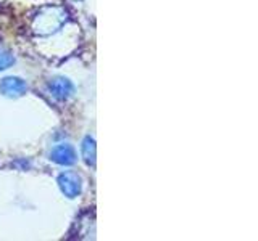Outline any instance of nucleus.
<instances>
[{
  "instance_id": "20e7f679",
  "label": "nucleus",
  "mask_w": 258,
  "mask_h": 241,
  "mask_svg": "<svg viewBox=\"0 0 258 241\" xmlns=\"http://www.w3.org/2000/svg\"><path fill=\"white\" fill-rule=\"evenodd\" d=\"M26 90L28 85L20 77H5L0 82V92L5 96H10V98H18V96L26 93Z\"/></svg>"
},
{
  "instance_id": "0eeeda50",
  "label": "nucleus",
  "mask_w": 258,
  "mask_h": 241,
  "mask_svg": "<svg viewBox=\"0 0 258 241\" xmlns=\"http://www.w3.org/2000/svg\"><path fill=\"white\" fill-rule=\"evenodd\" d=\"M13 63H15V56L12 53H7V52L0 53V71L10 68Z\"/></svg>"
},
{
  "instance_id": "7ed1b4c3",
  "label": "nucleus",
  "mask_w": 258,
  "mask_h": 241,
  "mask_svg": "<svg viewBox=\"0 0 258 241\" xmlns=\"http://www.w3.org/2000/svg\"><path fill=\"white\" fill-rule=\"evenodd\" d=\"M50 159L56 164L61 166H71L76 163V150L70 143H60L52 150Z\"/></svg>"
},
{
  "instance_id": "f257e3e1",
  "label": "nucleus",
  "mask_w": 258,
  "mask_h": 241,
  "mask_svg": "<svg viewBox=\"0 0 258 241\" xmlns=\"http://www.w3.org/2000/svg\"><path fill=\"white\" fill-rule=\"evenodd\" d=\"M39 20H45L40 21V23H34V29L37 34L40 36H45V34H50V32L56 31L61 24L67 20V13H64L61 8H45L44 12H40L37 15Z\"/></svg>"
},
{
  "instance_id": "f03ea898",
  "label": "nucleus",
  "mask_w": 258,
  "mask_h": 241,
  "mask_svg": "<svg viewBox=\"0 0 258 241\" xmlns=\"http://www.w3.org/2000/svg\"><path fill=\"white\" fill-rule=\"evenodd\" d=\"M58 187L64 196L76 198L81 190H83V180H81V177L76 172L67 171L58 175Z\"/></svg>"
},
{
  "instance_id": "39448f33",
  "label": "nucleus",
  "mask_w": 258,
  "mask_h": 241,
  "mask_svg": "<svg viewBox=\"0 0 258 241\" xmlns=\"http://www.w3.org/2000/svg\"><path fill=\"white\" fill-rule=\"evenodd\" d=\"M48 88H50L52 95L58 100H67L75 93V85L70 79L67 77H55L50 84H48Z\"/></svg>"
},
{
  "instance_id": "423d86ee",
  "label": "nucleus",
  "mask_w": 258,
  "mask_h": 241,
  "mask_svg": "<svg viewBox=\"0 0 258 241\" xmlns=\"http://www.w3.org/2000/svg\"><path fill=\"white\" fill-rule=\"evenodd\" d=\"M81 153H83V158L89 166L95 164V155H97V148H95V142L91 137H86L81 145Z\"/></svg>"
}]
</instances>
